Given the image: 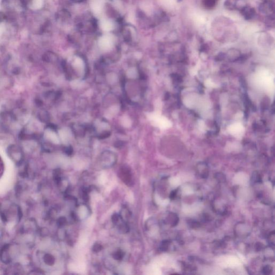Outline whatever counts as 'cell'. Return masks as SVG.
<instances>
[{
    "label": "cell",
    "instance_id": "f1b7e54d",
    "mask_svg": "<svg viewBox=\"0 0 275 275\" xmlns=\"http://www.w3.org/2000/svg\"><path fill=\"white\" fill-rule=\"evenodd\" d=\"M181 1H182V0H178V1H179V2H180Z\"/></svg>",
    "mask_w": 275,
    "mask_h": 275
},
{
    "label": "cell",
    "instance_id": "7a4b0ae2",
    "mask_svg": "<svg viewBox=\"0 0 275 275\" xmlns=\"http://www.w3.org/2000/svg\"><path fill=\"white\" fill-rule=\"evenodd\" d=\"M274 2L272 0H264L259 6V10L263 14H268L274 11Z\"/></svg>",
    "mask_w": 275,
    "mask_h": 275
},
{
    "label": "cell",
    "instance_id": "e0dca14e",
    "mask_svg": "<svg viewBox=\"0 0 275 275\" xmlns=\"http://www.w3.org/2000/svg\"><path fill=\"white\" fill-rule=\"evenodd\" d=\"M54 261H55V259H54V257L51 255L47 254L45 256V262L48 265H53L54 263Z\"/></svg>",
    "mask_w": 275,
    "mask_h": 275
},
{
    "label": "cell",
    "instance_id": "ffe728a7",
    "mask_svg": "<svg viewBox=\"0 0 275 275\" xmlns=\"http://www.w3.org/2000/svg\"><path fill=\"white\" fill-rule=\"evenodd\" d=\"M273 271V268L270 265H265L262 268V273L264 275H269Z\"/></svg>",
    "mask_w": 275,
    "mask_h": 275
},
{
    "label": "cell",
    "instance_id": "7402d4cb",
    "mask_svg": "<svg viewBox=\"0 0 275 275\" xmlns=\"http://www.w3.org/2000/svg\"><path fill=\"white\" fill-rule=\"evenodd\" d=\"M121 219V217L119 215H118L117 213H115L113 215L111 219L113 221V224H117L119 221V219Z\"/></svg>",
    "mask_w": 275,
    "mask_h": 275
},
{
    "label": "cell",
    "instance_id": "484cf974",
    "mask_svg": "<svg viewBox=\"0 0 275 275\" xmlns=\"http://www.w3.org/2000/svg\"><path fill=\"white\" fill-rule=\"evenodd\" d=\"M177 192H178V189H176V190H173V191H171V194H170V196H169V197H170V198L171 199H174L176 197L177 194Z\"/></svg>",
    "mask_w": 275,
    "mask_h": 275
},
{
    "label": "cell",
    "instance_id": "4316f807",
    "mask_svg": "<svg viewBox=\"0 0 275 275\" xmlns=\"http://www.w3.org/2000/svg\"><path fill=\"white\" fill-rule=\"evenodd\" d=\"M225 56H226V55H225V53H219V54L216 56V58H215V59H217L218 60H223V59H224Z\"/></svg>",
    "mask_w": 275,
    "mask_h": 275
},
{
    "label": "cell",
    "instance_id": "83f0119b",
    "mask_svg": "<svg viewBox=\"0 0 275 275\" xmlns=\"http://www.w3.org/2000/svg\"><path fill=\"white\" fill-rule=\"evenodd\" d=\"M264 248L263 244L260 243H257L256 245V249L257 251H260L262 249H263Z\"/></svg>",
    "mask_w": 275,
    "mask_h": 275
},
{
    "label": "cell",
    "instance_id": "52a82bcc",
    "mask_svg": "<svg viewBox=\"0 0 275 275\" xmlns=\"http://www.w3.org/2000/svg\"><path fill=\"white\" fill-rule=\"evenodd\" d=\"M100 28L104 31H110L113 29V24L110 20H103L100 23Z\"/></svg>",
    "mask_w": 275,
    "mask_h": 275
},
{
    "label": "cell",
    "instance_id": "d4e9b609",
    "mask_svg": "<svg viewBox=\"0 0 275 275\" xmlns=\"http://www.w3.org/2000/svg\"><path fill=\"white\" fill-rule=\"evenodd\" d=\"M4 164L2 159L0 157V177L2 176V174L4 171Z\"/></svg>",
    "mask_w": 275,
    "mask_h": 275
},
{
    "label": "cell",
    "instance_id": "30bf717a",
    "mask_svg": "<svg viewBox=\"0 0 275 275\" xmlns=\"http://www.w3.org/2000/svg\"><path fill=\"white\" fill-rule=\"evenodd\" d=\"M251 182L254 183H261L262 182V177L257 171H254L251 176Z\"/></svg>",
    "mask_w": 275,
    "mask_h": 275
},
{
    "label": "cell",
    "instance_id": "44dd1931",
    "mask_svg": "<svg viewBox=\"0 0 275 275\" xmlns=\"http://www.w3.org/2000/svg\"><path fill=\"white\" fill-rule=\"evenodd\" d=\"M103 248V247L102 245H100V244H99V243H96L94 244V246H92V249L93 251L95 252V253H98V252L101 251L102 250Z\"/></svg>",
    "mask_w": 275,
    "mask_h": 275
},
{
    "label": "cell",
    "instance_id": "277c9868",
    "mask_svg": "<svg viewBox=\"0 0 275 275\" xmlns=\"http://www.w3.org/2000/svg\"><path fill=\"white\" fill-rule=\"evenodd\" d=\"M241 15L243 16L245 20H251L253 19L256 15V11L254 8H251V7L246 6L240 10Z\"/></svg>",
    "mask_w": 275,
    "mask_h": 275
},
{
    "label": "cell",
    "instance_id": "6da1fadb",
    "mask_svg": "<svg viewBox=\"0 0 275 275\" xmlns=\"http://www.w3.org/2000/svg\"><path fill=\"white\" fill-rule=\"evenodd\" d=\"M119 176L121 180L127 185L131 186L133 184L132 175L130 169L126 167H123L121 168Z\"/></svg>",
    "mask_w": 275,
    "mask_h": 275
},
{
    "label": "cell",
    "instance_id": "ba28073f",
    "mask_svg": "<svg viewBox=\"0 0 275 275\" xmlns=\"http://www.w3.org/2000/svg\"><path fill=\"white\" fill-rule=\"evenodd\" d=\"M167 221L169 223V224L171 225V226L174 227L176 226L179 223V218L177 215L175 213H171L168 216Z\"/></svg>",
    "mask_w": 275,
    "mask_h": 275
},
{
    "label": "cell",
    "instance_id": "cb8c5ba5",
    "mask_svg": "<svg viewBox=\"0 0 275 275\" xmlns=\"http://www.w3.org/2000/svg\"><path fill=\"white\" fill-rule=\"evenodd\" d=\"M66 223V219L64 217H61L59 219L58 221V224L60 226H62L65 225V224Z\"/></svg>",
    "mask_w": 275,
    "mask_h": 275
},
{
    "label": "cell",
    "instance_id": "4fadbf2b",
    "mask_svg": "<svg viewBox=\"0 0 275 275\" xmlns=\"http://www.w3.org/2000/svg\"><path fill=\"white\" fill-rule=\"evenodd\" d=\"M125 254L122 251H118L113 254V257L117 261H121L124 256Z\"/></svg>",
    "mask_w": 275,
    "mask_h": 275
},
{
    "label": "cell",
    "instance_id": "3957f363",
    "mask_svg": "<svg viewBox=\"0 0 275 275\" xmlns=\"http://www.w3.org/2000/svg\"><path fill=\"white\" fill-rule=\"evenodd\" d=\"M99 45L103 50H108L113 45V39L110 36H104L99 40Z\"/></svg>",
    "mask_w": 275,
    "mask_h": 275
},
{
    "label": "cell",
    "instance_id": "2e32d148",
    "mask_svg": "<svg viewBox=\"0 0 275 275\" xmlns=\"http://www.w3.org/2000/svg\"><path fill=\"white\" fill-rule=\"evenodd\" d=\"M171 243V241L169 240H163L161 244L160 250L161 251H167L168 248L169 246Z\"/></svg>",
    "mask_w": 275,
    "mask_h": 275
},
{
    "label": "cell",
    "instance_id": "603a6c76",
    "mask_svg": "<svg viewBox=\"0 0 275 275\" xmlns=\"http://www.w3.org/2000/svg\"><path fill=\"white\" fill-rule=\"evenodd\" d=\"M268 240L269 242L271 245H274V242H275V232L274 231L270 233L268 236Z\"/></svg>",
    "mask_w": 275,
    "mask_h": 275
},
{
    "label": "cell",
    "instance_id": "5b68a950",
    "mask_svg": "<svg viewBox=\"0 0 275 275\" xmlns=\"http://www.w3.org/2000/svg\"><path fill=\"white\" fill-rule=\"evenodd\" d=\"M197 171L202 179H206L209 176V169L205 163H201L197 165Z\"/></svg>",
    "mask_w": 275,
    "mask_h": 275
},
{
    "label": "cell",
    "instance_id": "7c38bea8",
    "mask_svg": "<svg viewBox=\"0 0 275 275\" xmlns=\"http://www.w3.org/2000/svg\"><path fill=\"white\" fill-rule=\"evenodd\" d=\"M235 2L234 0H226L224 3L225 8H227L228 10H235Z\"/></svg>",
    "mask_w": 275,
    "mask_h": 275
},
{
    "label": "cell",
    "instance_id": "5bb4252c",
    "mask_svg": "<svg viewBox=\"0 0 275 275\" xmlns=\"http://www.w3.org/2000/svg\"><path fill=\"white\" fill-rule=\"evenodd\" d=\"M119 231L122 233H128L129 231V227L127 224L123 222L119 225L118 227Z\"/></svg>",
    "mask_w": 275,
    "mask_h": 275
},
{
    "label": "cell",
    "instance_id": "ac0fdd59",
    "mask_svg": "<svg viewBox=\"0 0 275 275\" xmlns=\"http://www.w3.org/2000/svg\"><path fill=\"white\" fill-rule=\"evenodd\" d=\"M215 176V179H217L219 182H225L226 181V176L223 173H217Z\"/></svg>",
    "mask_w": 275,
    "mask_h": 275
},
{
    "label": "cell",
    "instance_id": "d6986e66",
    "mask_svg": "<svg viewBox=\"0 0 275 275\" xmlns=\"http://www.w3.org/2000/svg\"><path fill=\"white\" fill-rule=\"evenodd\" d=\"M274 22H275V18L272 15H270V16H268L267 18V20H266L267 25L268 26H270V27L274 26Z\"/></svg>",
    "mask_w": 275,
    "mask_h": 275
},
{
    "label": "cell",
    "instance_id": "8fae6325",
    "mask_svg": "<svg viewBox=\"0 0 275 275\" xmlns=\"http://www.w3.org/2000/svg\"><path fill=\"white\" fill-rule=\"evenodd\" d=\"M218 0H203V3L204 6L207 9H212L214 8Z\"/></svg>",
    "mask_w": 275,
    "mask_h": 275
},
{
    "label": "cell",
    "instance_id": "9c48e42d",
    "mask_svg": "<svg viewBox=\"0 0 275 275\" xmlns=\"http://www.w3.org/2000/svg\"><path fill=\"white\" fill-rule=\"evenodd\" d=\"M227 54H228V56H229V58L234 59L235 60L239 59L240 56H241L240 51L237 49H234V48L229 50L227 53Z\"/></svg>",
    "mask_w": 275,
    "mask_h": 275
},
{
    "label": "cell",
    "instance_id": "8992f818",
    "mask_svg": "<svg viewBox=\"0 0 275 275\" xmlns=\"http://www.w3.org/2000/svg\"><path fill=\"white\" fill-rule=\"evenodd\" d=\"M103 7V0H92L91 4L93 12L96 14H100Z\"/></svg>",
    "mask_w": 275,
    "mask_h": 275
},
{
    "label": "cell",
    "instance_id": "9a60e30c",
    "mask_svg": "<svg viewBox=\"0 0 275 275\" xmlns=\"http://www.w3.org/2000/svg\"><path fill=\"white\" fill-rule=\"evenodd\" d=\"M188 224L189 225V227H191V228H198L201 226L200 223L198 221H196L195 220H191L189 219L188 221Z\"/></svg>",
    "mask_w": 275,
    "mask_h": 275
}]
</instances>
